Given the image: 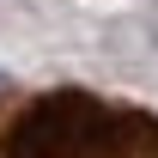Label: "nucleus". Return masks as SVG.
<instances>
[{
  "mask_svg": "<svg viewBox=\"0 0 158 158\" xmlns=\"http://www.w3.org/2000/svg\"><path fill=\"white\" fill-rule=\"evenodd\" d=\"M6 158H158V116L98 91H43L24 98L0 128Z\"/></svg>",
  "mask_w": 158,
  "mask_h": 158,
  "instance_id": "1",
  "label": "nucleus"
},
{
  "mask_svg": "<svg viewBox=\"0 0 158 158\" xmlns=\"http://www.w3.org/2000/svg\"><path fill=\"white\" fill-rule=\"evenodd\" d=\"M0 91H6V79H0Z\"/></svg>",
  "mask_w": 158,
  "mask_h": 158,
  "instance_id": "2",
  "label": "nucleus"
}]
</instances>
